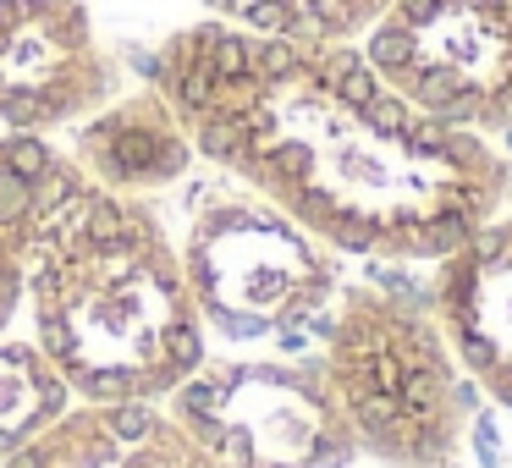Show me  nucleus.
I'll return each mask as SVG.
<instances>
[{"label": "nucleus", "instance_id": "obj_9", "mask_svg": "<svg viewBox=\"0 0 512 468\" xmlns=\"http://www.w3.org/2000/svg\"><path fill=\"white\" fill-rule=\"evenodd\" d=\"M0 468H215L171 408L89 402L6 452Z\"/></svg>", "mask_w": 512, "mask_h": 468}, {"label": "nucleus", "instance_id": "obj_8", "mask_svg": "<svg viewBox=\"0 0 512 468\" xmlns=\"http://www.w3.org/2000/svg\"><path fill=\"white\" fill-rule=\"evenodd\" d=\"M435 320L485 397L512 408V221H485L435 259Z\"/></svg>", "mask_w": 512, "mask_h": 468}, {"label": "nucleus", "instance_id": "obj_5", "mask_svg": "<svg viewBox=\"0 0 512 468\" xmlns=\"http://www.w3.org/2000/svg\"><path fill=\"white\" fill-rule=\"evenodd\" d=\"M171 419L215 468H347L358 457L320 364H199L171 391Z\"/></svg>", "mask_w": 512, "mask_h": 468}, {"label": "nucleus", "instance_id": "obj_6", "mask_svg": "<svg viewBox=\"0 0 512 468\" xmlns=\"http://www.w3.org/2000/svg\"><path fill=\"white\" fill-rule=\"evenodd\" d=\"M364 61L419 116L457 133L512 127V0H391Z\"/></svg>", "mask_w": 512, "mask_h": 468}, {"label": "nucleus", "instance_id": "obj_3", "mask_svg": "<svg viewBox=\"0 0 512 468\" xmlns=\"http://www.w3.org/2000/svg\"><path fill=\"white\" fill-rule=\"evenodd\" d=\"M325 380L358 452L386 468H463L474 380L435 309L408 292L347 287L325 331Z\"/></svg>", "mask_w": 512, "mask_h": 468}, {"label": "nucleus", "instance_id": "obj_13", "mask_svg": "<svg viewBox=\"0 0 512 468\" xmlns=\"http://www.w3.org/2000/svg\"><path fill=\"white\" fill-rule=\"evenodd\" d=\"M28 292V270H23V243H12V237L0 232V336H6V325H12L17 303H23Z\"/></svg>", "mask_w": 512, "mask_h": 468}, {"label": "nucleus", "instance_id": "obj_10", "mask_svg": "<svg viewBox=\"0 0 512 468\" xmlns=\"http://www.w3.org/2000/svg\"><path fill=\"white\" fill-rule=\"evenodd\" d=\"M78 160L100 188H160L177 182L193 160V138L182 133L177 111L166 105V94H138L111 111H100L78 133Z\"/></svg>", "mask_w": 512, "mask_h": 468}, {"label": "nucleus", "instance_id": "obj_1", "mask_svg": "<svg viewBox=\"0 0 512 468\" xmlns=\"http://www.w3.org/2000/svg\"><path fill=\"white\" fill-rule=\"evenodd\" d=\"M155 83L204 160L325 248L446 259L507 199V160L419 116L353 39L309 45L204 23L160 50Z\"/></svg>", "mask_w": 512, "mask_h": 468}, {"label": "nucleus", "instance_id": "obj_11", "mask_svg": "<svg viewBox=\"0 0 512 468\" xmlns=\"http://www.w3.org/2000/svg\"><path fill=\"white\" fill-rule=\"evenodd\" d=\"M226 23L265 39H309V45H347L369 34L391 0H204Z\"/></svg>", "mask_w": 512, "mask_h": 468}, {"label": "nucleus", "instance_id": "obj_7", "mask_svg": "<svg viewBox=\"0 0 512 468\" xmlns=\"http://www.w3.org/2000/svg\"><path fill=\"white\" fill-rule=\"evenodd\" d=\"M111 67L78 0H0V116L56 127L105 100Z\"/></svg>", "mask_w": 512, "mask_h": 468}, {"label": "nucleus", "instance_id": "obj_4", "mask_svg": "<svg viewBox=\"0 0 512 468\" xmlns=\"http://www.w3.org/2000/svg\"><path fill=\"white\" fill-rule=\"evenodd\" d=\"M182 276L199 320L226 336H281L336 298V265L314 232L254 188L204 193L182 232Z\"/></svg>", "mask_w": 512, "mask_h": 468}, {"label": "nucleus", "instance_id": "obj_2", "mask_svg": "<svg viewBox=\"0 0 512 468\" xmlns=\"http://www.w3.org/2000/svg\"><path fill=\"white\" fill-rule=\"evenodd\" d=\"M39 353L83 402H160L204 364V320L177 243L144 204L67 166L28 232Z\"/></svg>", "mask_w": 512, "mask_h": 468}, {"label": "nucleus", "instance_id": "obj_12", "mask_svg": "<svg viewBox=\"0 0 512 468\" xmlns=\"http://www.w3.org/2000/svg\"><path fill=\"white\" fill-rule=\"evenodd\" d=\"M67 397V380L39 347L0 342V452H12L45 424H56L67 413Z\"/></svg>", "mask_w": 512, "mask_h": 468}]
</instances>
